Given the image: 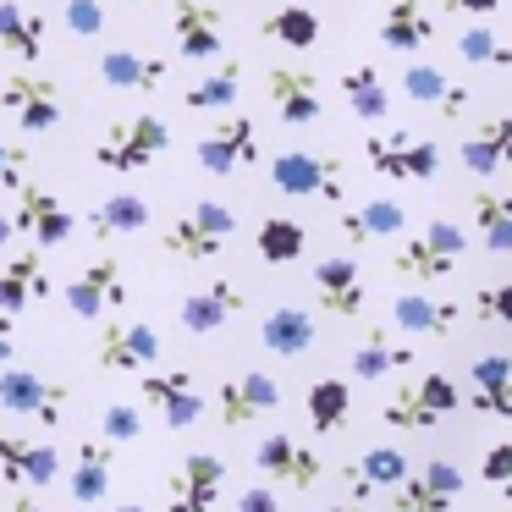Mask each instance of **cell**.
Returning a JSON list of instances; mask_svg holds the SVG:
<instances>
[{"mask_svg": "<svg viewBox=\"0 0 512 512\" xmlns=\"http://www.w3.org/2000/svg\"><path fill=\"white\" fill-rule=\"evenodd\" d=\"M232 237H237V210H232V204L199 199L188 215L166 221L160 248H166V259H177V265H215Z\"/></svg>", "mask_w": 512, "mask_h": 512, "instance_id": "1", "label": "cell"}, {"mask_svg": "<svg viewBox=\"0 0 512 512\" xmlns=\"http://www.w3.org/2000/svg\"><path fill=\"white\" fill-rule=\"evenodd\" d=\"M457 408H463V391H457V380L441 375V369H424L419 380H402V386L391 391L386 402H380V424H386V430L424 435V430H435L441 419H452Z\"/></svg>", "mask_w": 512, "mask_h": 512, "instance_id": "2", "label": "cell"}, {"mask_svg": "<svg viewBox=\"0 0 512 512\" xmlns=\"http://www.w3.org/2000/svg\"><path fill=\"white\" fill-rule=\"evenodd\" d=\"M171 149V127L160 116H122V122L105 127V138L94 144V166L111 171V177H138L149 171V160Z\"/></svg>", "mask_w": 512, "mask_h": 512, "instance_id": "3", "label": "cell"}, {"mask_svg": "<svg viewBox=\"0 0 512 512\" xmlns=\"http://www.w3.org/2000/svg\"><path fill=\"white\" fill-rule=\"evenodd\" d=\"M270 182H276L287 199H331V204H342L347 166L336 155H314V149H281V155L270 160Z\"/></svg>", "mask_w": 512, "mask_h": 512, "instance_id": "4", "label": "cell"}, {"mask_svg": "<svg viewBox=\"0 0 512 512\" xmlns=\"http://www.w3.org/2000/svg\"><path fill=\"white\" fill-rule=\"evenodd\" d=\"M127 298H133V287H127V270L122 259H89V265L78 270V276L61 287V303H67L72 320H105V314L127 309Z\"/></svg>", "mask_w": 512, "mask_h": 512, "instance_id": "5", "label": "cell"}, {"mask_svg": "<svg viewBox=\"0 0 512 512\" xmlns=\"http://www.w3.org/2000/svg\"><path fill=\"white\" fill-rule=\"evenodd\" d=\"M67 386H56V380H45L39 369L28 364H6L0 369V408L17 413V419H34L39 430H56L61 419H67Z\"/></svg>", "mask_w": 512, "mask_h": 512, "instance_id": "6", "label": "cell"}, {"mask_svg": "<svg viewBox=\"0 0 512 512\" xmlns=\"http://www.w3.org/2000/svg\"><path fill=\"white\" fill-rule=\"evenodd\" d=\"M160 353H166V342H160L155 325L122 320V314H111L100 325V342H94V364L105 375H144V369H155Z\"/></svg>", "mask_w": 512, "mask_h": 512, "instance_id": "7", "label": "cell"}, {"mask_svg": "<svg viewBox=\"0 0 512 512\" xmlns=\"http://www.w3.org/2000/svg\"><path fill=\"white\" fill-rule=\"evenodd\" d=\"M364 160L375 177H391V182H435V171H441V149L413 133H369Z\"/></svg>", "mask_w": 512, "mask_h": 512, "instance_id": "8", "label": "cell"}, {"mask_svg": "<svg viewBox=\"0 0 512 512\" xmlns=\"http://www.w3.org/2000/svg\"><path fill=\"white\" fill-rule=\"evenodd\" d=\"M193 160H199L210 177L254 171L259 166V122H254V116H226V122H215L210 133H199Z\"/></svg>", "mask_w": 512, "mask_h": 512, "instance_id": "9", "label": "cell"}, {"mask_svg": "<svg viewBox=\"0 0 512 512\" xmlns=\"http://www.w3.org/2000/svg\"><path fill=\"white\" fill-rule=\"evenodd\" d=\"M254 468L265 474V485H287V490H314L325 479V457L314 452L309 441H298V435H287V430H276V435H265V441L254 446Z\"/></svg>", "mask_w": 512, "mask_h": 512, "instance_id": "10", "label": "cell"}, {"mask_svg": "<svg viewBox=\"0 0 512 512\" xmlns=\"http://www.w3.org/2000/svg\"><path fill=\"white\" fill-rule=\"evenodd\" d=\"M457 496H463V468L452 457H430L408 468L402 485H391V512H452Z\"/></svg>", "mask_w": 512, "mask_h": 512, "instance_id": "11", "label": "cell"}, {"mask_svg": "<svg viewBox=\"0 0 512 512\" xmlns=\"http://www.w3.org/2000/svg\"><path fill=\"white\" fill-rule=\"evenodd\" d=\"M17 210H12V226L23 237H34L39 248H61L72 232H78V215L67 210V204L56 199V193L45 188V182H34V177H23L17 182Z\"/></svg>", "mask_w": 512, "mask_h": 512, "instance_id": "12", "label": "cell"}, {"mask_svg": "<svg viewBox=\"0 0 512 512\" xmlns=\"http://www.w3.org/2000/svg\"><path fill=\"white\" fill-rule=\"evenodd\" d=\"M276 408H281V386L265 369L226 375L221 391H215V419H221V430H248L254 419H265V413H276Z\"/></svg>", "mask_w": 512, "mask_h": 512, "instance_id": "13", "label": "cell"}, {"mask_svg": "<svg viewBox=\"0 0 512 512\" xmlns=\"http://www.w3.org/2000/svg\"><path fill=\"white\" fill-rule=\"evenodd\" d=\"M0 111L17 116L23 133H50V127H61L67 105H61V89L50 78H39V72H12V78L0 83Z\"/></svg>", "mask_w": 512, "mask_h": 512, "instance_id": "14", "label": "cell"}, {"mask_svg": "<svg viewBox=\"0 0 512 512\" xmlns=\"http://www.w3.org/2000/svg\"><path fill=\"white\" fill-rule=\"evenodd\" d=\"M171 39L182 61H215L226 50V12L215 0H171Z\"/></svg>", "mask_w": 512, "mask_h": 512, "instance_id": "15", "label": "cell"}, {"mask_svg": "<svg viewBox=\"0 0 512 512\" xmlns=\"http://www.w3.org/2000/svg\"><path fill=\"white\" fill-rule=\"evenodd\" d=\"M0 479L23 490H45L61 479V446L50 435H0Z\"/></svg>", "mask_w": 512, "mask_h": 512, "instance_id": "16", "label": "cell"}, {"mask_svg": "<svg viewBox=\"0 0 512 512\" xmlns=\"http://www.w3.org/2000/svg\"><path fill=\"white\" fill-rule=\"evenodd\" d=\"M138 397H144V408L155 413L166 430H193L199 413H204V397H199L188 369H144V391H138Z\"/></svg>", "mask_w": 512, "mask_h": 512, "instance_id": "17", "label": "cell"}, {"mask_svg": "<svg viewBox=\"0 0 512 512\" xmlns=\"http://www.w3.org/2000/svg\"><path fill=\"white\" fill-rule=\"evenodd\" d=\"M226 485V457L221 452H188L177 474L166 479V512H210Z\"/></svg>", "mask_w": 512, "mask_h": 512, "instance_id": "18", "label": "cell"}, {"mask_svg": "<svg viewBox=\"0 0 512 512\" xmlns=\"http://www.w3.org/2000/svg\"><path fill=\"white\" fill-rule=\"evenodd\" d=\"M314 298H320L325 314H336V320H358L369 303V281L364 270H358L353 254H331L314 265Z\"/></svg>", "mask_w": 512, "mask_h": 512, "instance_id": "19", "label": "cell"}, {"mask_svg": "<svg viewBox=\"0 0 512 512\" xmlns=\"http://www.w3.org/2000/svg\"><path fill=\"white\" fill-rule=\"evenodd\" d=\"M265 89H270V105L287 127H314L325 116V94H320V78L303 67H270L265 72Z\"/></svg>", "mask_w": 512, "mask_h": 512, "instance_id": "20", "label": "cell"}, {"mask_svg": "<svg viewBox=\"0 0 512 512\" xmlns=\"http://www.w3.org/2000/svg\"><path fill=\"white\" fill-rule=\"evenodd\" d=\"M468 408L490 413V419H512V353L507 347H485L468 364Z\"/></svg>", "mask_w": 512, "mask_h": 512, "instance_id": "21", "label": "cell"}, {"mask_svg": "<svg viewBox=\"0 0 512 512\" xmlns=\"http://www.w3.org/2000/svg\"><path fill=\"white\" fill-rule=\"evenodd\" d=\"M100 83L116 94H160L171 78V61L166 56H144V50H127V45H111L100 56Z\"/></svg>", "mask_w": 512, "mask_h": 512, "instance_id": "22", "label": "cell"}, {"mask_svg": "<svg viewBox=\"0 0 512 512\" xmlns=\"http://www.w3.org/2000/svg\"><path fill=\"white\" fill-rule=\"evenodd\" d=\"M243 303L248 298H243V287H237L232 276H215L210 287H199V292L182 298L177 320H182V331H188V336H210V331H221V325H232Z\"/></svg>", "mask_w": 512, "mask_h": 512, "instance_id": "23", "label": "cell"}, {"mask_svg": "<svg viewBox=\"0 0 512 512\" xmlns=\"http://www.w3.org/2000/svg\"><path fill=\"white\" fill-rule=\"evenodd\" d=\"M457 160H463L468 177H501L512 171V116H490L474 133L457 144Z\"/></svg>", "mask_w": 512, "mask_h": 512, "instance_id": "24", "label": "cell"}, {"mask_svg": "<svg viewBox=\"0 0 512 512\" xmlns=\"http://www.w3.org/2000/svg\"><path fill=\"white\" fill-rule=\"evenodd\" d=\"M468 215L479 226V248L496 259L512 254V188H496V182H479L468 193Z\"/></svg>", "mask_w": 512, "mask_h": 512, "instance_id": "25", "label": "cell"}, {"mask_svg": "<svg viewBox=\"0 0 512 512\" xmlns=\"http://www.w3.org/2000/svg\"><path fill=\"white\" fill-rule=\"evenodd\" d=\"M45 298H56V281H50V270L39 254H17V259L0 265V309L6 314H23Z\"/></svg>", "mask_w": 512, "mask_h": 512, "instance_id": "26", "label": "cell"}, {"mask_svg": "<svg viewBox=\"0 0 512 512\" xmlns=\"http://www.w3.org/2000/svg\"><path fill=\"white\" fill-rule=\"evenodd\" d=\"M111 463H116V446L105 441H78V457H72V474H67V490L78 507H100L111 496Z\"/></svg>", "mask_w": 512, "mask_h": 512, "instance_id": "27", "label": "cell"}, {"mask_svg": "<svg viewBox=\"0 0 512 512\" xmlns=\"http://www.w3.org/2000/svg\"><path fill=\"white\" fill-rule=\"evenodd\" d=\"M314 336H320V325H314V314L298 309V303L265 309V320H259V342H265V353H276V358H303L314 347Z\"/></svg>", "mask_w": 512, "mask_h": 512, "instance_id": "28", "label": "cell"}, {"mask_svg": "<svg viewBox=\"0 0 512 512\" xmlns=\"http://www.w3.org/2000/svg\"><path fill=\"white\" fill-rule=\"evenodd\" d=\"M435 39V12L424 0H391L386 17H380V45L397 50V56H413Z\"/></svg>", "mask_w": 512, "mask_h": 512, "instance_id": "29", "label": "cell"}, {"mask_svg": "<svg viewBox=\"0 0 512 512\" xmlns=\"http://www.w3.org/2000/svg\"><path fill=\"white\" fill-rule=\"evenodd\" d=\"M259 34H265L270 45H287V50H314L325 34V23H320L314 6H303V0H281V6H270V12L259 17Z\"/></svg>", "mask_w": 512, "mask_h": 512, "instance_id": "30", "label": "cell"}, {"mask_svg": "<svg viewBox=\"0 0 512 512\" xmlns=\"http://www.w3.org/2000/svg\"><path fill=\"white\" fill-rule=\"evenodd\" d=\"M50 39V17L34 6H17V0H0V50L17 61H39Z\"/></svg>", "mask_w": 512, "mask_h": 512, "instance_id": "31", "label": "cell"}, {"mask_svg": "<svg viewBox=\"0 0 512 512\" xmlns=\"http://www.w3.org/2000/svg\"><path fill=\"white\" fill-rule=\"evenodd\" d=\"M457 303L446 298H424V292H402V298H391V325L408 336H452L457 331Z\"/></svg>", "mask_w": 512, "mask_h": 512, "instance_id": "32", "label": "cell"}, {"mask_svg": "<svg viewBox=\"0 0 512 512\" xmlns=\"http://www.w3.org/2000/svg\"><path fill=\"white\" fill-rule=\"evenodd\" d=\"M408 452L402 446H369L358 463H347V490H353V501H369L375 490H391L402 485V474H408Z\"/></svg>", "mask_w": 512, "mask_h": 512, "instance_id": "33", "label": "cell"}, {"mask_svg": "<svg viewBox=\"0 0 512 512\" xmlns=\"http://www.w3.org/2000/svg\"><path fill=\"white\" fill-rule=\"evenodd\" d=\"M402 94H408L413 105H435L441 116H463L468 100H474V94L457 89L441 67H430V61H413V67L402 72Z\"/></svg>", "mask_w": 512, "mask_h": 512, "instance_id": "34", "label": "cell"}, {"mask_svg": "<svg viewBox=\"0 0 512 512\" xmlns=\"http://www.w3.org/2000/svg\"><path fill=\"white\" fill-rule=\"evenodd\" d=\"M342 100L358 122H386L391 116V89H386L375 61H358V67L342 72Z\"/></svg>", "mask_w": 512, "mask_h": 512, "instance_id": "35", "label": "cell"}, {"mask_svg": "<svg viewBox=\"0 0 512 512\" xmlns=\"http://www.w3.org/2000/svg\"><path fill=\"white\" fill-rule=\"evenodd\" d=\"M155 221V215H149V199L144 193H111V199H100L89 210V232L100 237H133V232H144V226Z\"/></svg>", "mask_w": 512, "mask_h": 512, "instance_id": "36", "label": "cell"}, {"mask_svg": "<svg viewBox=\"0 0 512 512\" xmlns=\"http://www.w3.org/2000/svg\"><path fill=\"white\" fill-rule=\"evenodd\" d=\"M342 237L347 243H375V237H397L402 226H408V210H402L397 199H369V204H358V210H342Z\"/></svg>", "mask_w": 512, "mask_h": 512, "instance_id": "37", "label": "cell"}, {"mask_svg": "<svg viewBox=\"0 0 512 512\" xmlns=\"http://www.w3.org/2000/svg\"><path fill=\"white\" fill-rule=\"evenodd\" d=\"M413 358L419 353H413L408 342H391V331L369 325V336L353 347V380H386L391 369H408Z\"/></svg>", "mask_w": 512, "mask_h": 512, "instance_id": "38", "label": "cell"}, {"mask_svg": "<svg viewBox=\"0 0 512 512\" xmlns=\"http://www.w3.org/2000/svg\"><path fill=\"white\" fill-rule=\"evenodd\" d=\"M303 413H309L314 435H336L347 424V413H353V391H347V380L342 375H320L309 386V397H303Z\"/></svg>", "mask_w": 512, "mask_h": 512, "instance_id": "39", "label": "cell"}, {"mask_svg": "<svg viewBox=\"0 0 512 512\" xmlns=\"http://www.w3.org/2000/svg\"><path fill=\"white\" fill-rule=\"evenodd\" d=\"M254 248L265 265H298L303 248H309V226L292 221V215H265L254 232Z\"/></svg>", "mask_w": 512, "mask_h": 512, "instance_id": "40", "label": "cell"}, {"mask_svg": "<svg viewBox=\"0 0 512 512\" xmlns=\"http://www.w3.org/2000/svg\"><path fill=\"white\" fill-rule=\"evenodd\" d=\"M463 265V259H452V254H441V248L430 243V237H408V243L391 254V276H402V281H446L452 270Z\"/></svg>", "mask_w": 512, "mask_h": 512, "instance_id": "41", "label": "cell"}, {"mask_svg": "<svg viewBox=\"0 0 512 512\" xmlns=\"http://www.w3.org/2000/svg\"><path fill=\"white\" fill-rule=\"evenodd\" d=\"M237 94H243V61L226 56L210 78H199L188 94H182V105H188V111H232Z\"/></svg>", "mask_w": 512, "mask_h": 512, "instance_id": "42", "label": "cell"}, {"mask_svg": "<svg viewBox=\"0 0 512 512\" xmlns=\"http://www.w3.org/2000/svg\"><path fill=\"white\" fill-rule=\"evenodd\" d=\"M457 56L463 61H474V67H501L507 72L512 67V45L501 34H490V28H463V39H457Z\"/></svg>", "mask_w": 512, "mask_h": 512, "instance_id": "43", "label": "cell"}, {"mask_svg": "<svg viewBox=\"0 0 512 512\" xmlns=\"http://www.w3.org/2000/svg\"><path fill=\"white\" fill-rule=\"evenodd\" d=\"M100 435L105 441H144V408L138 402H105L100 408Z\"/></svg>", "mask_w": 512, "mask_h": 512, "instance_id": "44", "label": "cell"}, {"mask_svg": "<svg viewBox=\"0 0 512 512\" xmlns=\"http://www.w3.org/2000/svg\"><path fill=\"white\" fill-rule=\"evenodd\" d=\"M61 28L78 39H100L105 34V0H61Z\"/></svg>", "mask_w": 512, "mask_h": 512, "instance_id": "45", "label": "cell"}, {"mask_svg": "<svg viewBox=\"0 0 512 512\" xmlns=\"http://www.w3.org/2000/svg\"><path fill=\"white\" fill-rule=\"evenodd\" d=\"M479 479L496 485L501 496L512 501V441H490L485 446V457H479Z\"/></svg>", "mask_w": 512, "mask_h": 512, "instance_id": "46", "label": "cell"}, {"mask_svg": "<svg viewBox=\"0 0 512 512\" xmlns=\"http://www.w3.org/2000/svg\"><path fill=\"white\" fill-rule=\"evenodd\" d=\"M474 314L479 320H496V325H512V281H490V287L474 292Z\"/></svg>", "mask_w": 512, "mask_h": 512, "instance_id": "47", "label": "cell"}, {"mask_svg": "<svg viewBox=\"0 0 512 512\" xmlns=\"http://www.w3.org/2000/svg\"><path fill=\"white\" fill-rule=\"evenodd\" d=\"M424 237H430L441 254H452V259L468 254V237H463V226H457V221H441V215H435V221H424Z\"/></svg>", "mask_w": 512, "mask_h": 512, "instance_id": "48", "label": "cell"}, {"mask_svg": "<svg viewBox=\"0 0 512 512\" xmlns=\"http://www.w3.org/2000/svg\"><path fill=\"white\" fill-rule=\"evenodd\" d=\"M23 171H28V149L0 138V188H17V182H23Z\"/></svg>", "mask_w": 512, "mask_h": 512, "instance_id": "49", "label": "cell"}, {"mask_svg": "<svg viewBox=\"0 0 512 512\" xmlns=\"http://www.w3.org/2000/svg\"><path fill=\"white\" fill-rule=\"evenodd\" d=\"M237 512H281V496L270 485H248L243 496H237Z\"/></svg>", "mask_w": 512, "mask_h": 512, "instance_id": "50", "label": "cell"}, {"mask_svg": "<svg viewBox=\"0 0 512 512\" xmlns=\"http://www.w3.org/2000/svg\"><path fill=\"white\" fill-rule=\"evenodd\" d=\"M17 358V314H6L0 309V369Z\"/></svg>", "mask_w": 512, "mask_h": 512, "instance_id": "51", "label": "cell"}, {"mask_svg": "<svg viewBox=\"0 0 512 512\" xmlns=\"http://www.w3.org/2000/svg\"><path fill=\"white\" fill-rule=\"evenodd\" d=\"M441 6H452V12H468V17H490L501 0H441Z\"/></svg>", "mask_w": 512, "mask_h": 512, "instance_id": "52", "label": "cell"}, {"mask_svg": "<svg viewBox=\"0 0 512 512\" xmlns=\"http://www.w3.org/2000/svg\"><path fill=\"white\" fill-rule=\"evenodd\" d=\"M12 512H45V501H39V490H17Z\"/></svg>", "mask_w": 512, "mask_h": 512, "instance_id": "53", "label": "cell"}, {"mask_svg": "<svg viewBox=\"0 0 512 512\" xmlns=\"http://www.w3.org/2000/svg\"><path fill=\"white\" fill-rule=\"evenodd\" d=\"M12 237H17V226H12V215H6V210H0V248H6V243H12Z\"/></svg>", "mask_w": 512, "mask_h": 512, "instance_id": "54", "label": "cell"}, {"mask_svg": "<svg viewBox=\"0 0 512 512\" xmlns=\"http://www.w3.org/2000/svg\"><path fill=\"white\" fill-rule=\"evenodd\" d=\"M320 512H364V501H336V507H320Z\"/></svg>", "mask_w": 512, "mask_h": 512, "instance_id": "55", "label": "cell"}, {"mask_svg": "<svg viewBox=\"0 0 512 512\" xmlns=\"http://www.w3.org/2000/svg\"><path fill=\"white\" fill-rule=\"evenodd\" d=\"M116 512H149V507H144V501H122Z\"/></svg>", "mask_w": 512, "mask_h": 512, "instance_id": "56", "label": "cell"}]
</instances>
